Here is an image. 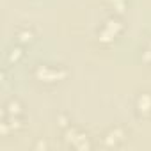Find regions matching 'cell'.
I'll use <instances>...</instances> for the list:
<instances>
[{
    "label": "cell",
    "instance_id": "1",
    "mask_svg": "<svg viewBox=\"0 0 151 151\" xmlns=\"http://www.w3.org/2000/svg\"><path fill=\"white\" fill-rule=\"evenodd\" d=\"M37 77L46 80V82H52V80H57L59 77H64V71H57V69H50L46 66H41L37 69Z\"/></svg>",
    "mask_w": 151,
    "mask_h": 151
},
{
    "label": "cell",
    "instance_id": "3",
    "mask_svg": "<svg viewBox=\"0 0 151 151\" xmlns=\"http://www.w3.org/2000/svg\"><path fill=\"white\" fill-rule=\"evenodd\" d=\"M139 107H140V110H149L151 109V98L149 96H142L139 100Z\"/></svg>",
    "mask_w": 151,
    "mask_h": 151
},
{
    "label": "cell",
    "instance_id": "4",
    "mask_svg": "<svg viewBox=\"0 0 151 151\" xmlns=\"http://www.w3.org/2000/svg\"><path fill=\"white\" fill-rule=\"evenodd\" d=\"M146 59L147 60H151V45L147 46V50H146Z\"/></svg>",
    "mask_w": 151,
    "mask_h": 151
},
{
    "label": "cell",
    "instance_id": "2",
    "mask_svg": "<svg viewBox=\"0 0 151 151\" xmlns=\"http://www.w3.org/2000/svg\"><path fill=\"white\" fill-rule=\"evenodd\" d=\"M117 30H119V23L117 22H107V25L103 27V30H101V39L103 41H109V39H112L116 34H117Z\"/></svg>",
    "mask_w": 151,
    "mask_h": 151
}]
</instances>
